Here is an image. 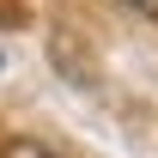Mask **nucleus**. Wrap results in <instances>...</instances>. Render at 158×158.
I'll use <instances>...</instances> for the list:
<instances>
[{
	"label": "nucleus",
	"instance_id": "f257e3e1",
	"mask_svg": "<svg viewBox=\"0 0 158 158\" xmlns=\"http://www.w3.org/2000/svg\"><path fill=\"white\" fill-rule=\"evenodd\" d=\"M128 6H134V12H158V0H128Z\"/></svg>",
	"mask_w": 158,
	"mask_h": 158
}]
</instances>
